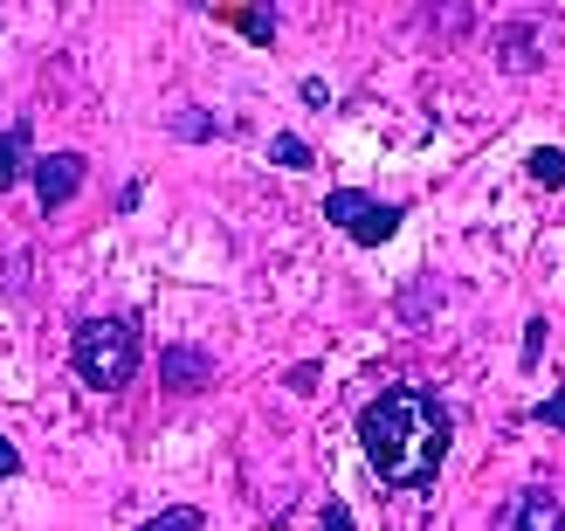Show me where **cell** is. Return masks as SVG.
I'll return each instance as SVG.
<instances>
[{
	"mask_svg": "<svg viewBox=\"0 0 565 531\" xmlns=\"http://www.w3.org/2000/svg\"><path fill=\"white\" fill-rule=\"evenodd\" d=\"M21 173H28V125H8L0 131V193H8Z\"/></svg>",
	"mask_w": 565,
	"mask_h": 531,
	"instance_id": "52a82bcc",
	"label": "cell"
},
{
	"mask_svg": "<svg viewBox=\"0 0 565 531\" xmlns=\"http://www.w3.org/2000/svg\"><path fill=\"white\" fill-rule=\"evenodd\" d=\"M531 180H539V187H565V152H531Z\"/></svg>",
	"mask_w": 565,
	"mask_h": 531,
	"instance_id": "9c48e42d",
	"label": "cell"
},
{
	"mask_svg": "<svg viewBox=\"0 0 565 531\" xmlns=\"http://www.w3.org/2000/svg\"><path fill=\"white\" fill-rule=\"evenodd\" d=\"M28 180H35V201H42V214H49V208H63L70 193L83 187V152H49V159H35V166H28Z\"/></svg>",
	"mask_w": 565,
	"mask_h": 531,
	"instance_id": "277c9868",
	"label": "cell"
},
{
	"mask_svg": "<svg viewBox=\"0 0 565 531\" xmlns=\"http://www.w3.org/2000/svg\"><path fill=\"white\" fill-rule=\"evenodd\" d=\"M201 524H207V518L193 511V505H173V511H159L152 524H138V531H201Z\"/></svg>",
	"mask_w": 565,
	"mask_h": 531,
	"instance_id": "ba28073f",
	"label": "cell"
},
{
	"mask_svg": "<svg viewBox=\"0 0 565 531\" xmlns=\"http://www.w3.org/2000/svg\"><path fill=\"white\" fill-rule=\"evenodd\" d=\"M324 221H338L352 242H386L393 229H401V208H386V201H373V193H352V187H338L331 201H324Z\"/></svg>",
	"mask_w": 565,
	"mask_h": 531,
	"instance_id": "3957f363",
	"label": "cell"
},
{
	"mask_svg": "<svg viewBox=\"0 0 565 531\" xmlns=\"http://www.w3.org/2000/svg\"><path fill=\"white\" fill-rule=\"evenodd\" d=\"M539 422H545V428H565V394H552V401L539 407Z\"/></svg>",
	"mask_w": 565,
	"mask_h": 531,
	"instance_id": "5bb4252c",
	"label": "cell"
},
{
	"mask_svg": "<svg viewBox=\"0 0 565 531\" xmlns=\"http://www.w3.org/2000/svg\"><path fill=\"white\" fill-rule=\"evenodd\" d=\"M539 352H545V318L531 325V339H524V367H539Z\"/></svg>",
	"mask_w": 565,
	"mask_h": 531,
	"instance_id": "4fadbf2b",
	"label": "cell"
},
{
	"mask_svg": "<svg viewBox=\"0 0 565 531\" xmlns=\"http://www.w3.org/2000/svg\"><path fill=\"white\" fill-rule=\"evenodd\" d=\"M518 531H565V511L552 490H524L518 497Z\"/></svg>",
	"mask_w": 565,
	"mask_h": 531,
	"instance_id": "8992f818",
	"label": "cell"
},
{
	"mask_svg": "<svg viewBox=\"0 0 565 531\" xmlns=\"http://www.w3.org/2000/svg\"><path fill=\"white\" fill-rule=\"evenodd\" d=\"M14 469H21V456H14V442L0 435V477H14Z\"/></svg>",
	"mask_w": 565,
	"mask_h": 531,
	"instance_id": "9a60e30c",
	"label": "cell"
},
{
	"mask_svg": "<svg viewBox=\"0 0 565 531\" xmlns=\"http://www.w3.org/2000/svg\"><path fill=\"white\" fill-rule=\"evenodd\" d=\"M318 531H352V511H345V505H324V518H318Z\"/></svg>",
	"mask_w": 565,
	"mask_h": 531,
	"instance_id": "7c38bea8",
	"label": "cell"
},
{
	"mask_svg": "<svg viewBox=\"0 0 565 531\" xmlns=\"http://www.w3.org/2000/svg\"><path fill=\"white\" fill-rule=\"evenodd\" d=\"M70 359H76V380L83 386L118 394V386L138 373V325L131 318H83L76 339H70Z\"/></svg>",
	"mask_w": 565,
	"mask_h": 531,
	"instance_id": "7a4b0ae2",
	"label": "cell"
},
{
	"mask_svg": "<svg viewBox=\"0 0 565 531\" xmlns=\"http://www.w3.org/2000/svg\"><path fill=\"white\" fill-rule=\"evenodd\" d=\"M242 35H256V42H276V14H242Z\"/></svg>",
	"mask_w": 565,
	"mask_h": 531,
	"instance_id": "8fae6325",
	"label": "cell"
},
{
	"mask_svg": "<svg viewBox=\"0 0 565 531\" xmlns=\"http://www.w3.org/2000/svg\"><path fill=\"white\" fill-rule=\"evenodd\" d=\"M359 449L365 469L393 490H428L448 463V407L428 386H386L359 407Z\"/></svg>",
	"mask_w": 565,
	"mask_h": 531,
	"instance_id": "6da1fadb",
	"label": "cell"
},
{
	"mask_svg": "<svg viewBox=\"0 0 565 531\" xmlns=\"http://www.w3.org/2000/svg\"><path fill=\"white\" fill-rule=\"evenodd\" d=\"M159 380L173 386V394H193V386L214 380V359L193 352V346H173V352H159Z\"/></svg>",
	"mask_w": 565,
	"mask_h": 531,
	"instance_id": "5b68a950",
	"label": "cell"
},
{
	"mask_svg": "<svg viewBox=\"0 0 565 531\" xmlns=\"http://www.w3.org/2000/svg\"><path fill=\"white\" fill-rule=\"evenodd\" d=\"M269 152H276L282 166H310V146H303V138H290V131H282V138H269Z\"/></svg>",
	"mask_w": 565,
	"mask_h": 531,
	"instance_id": "30bf717a",
	"label": "cell"
}]
</instances>
